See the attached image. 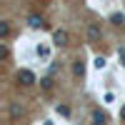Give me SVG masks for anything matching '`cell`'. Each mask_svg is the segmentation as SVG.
Segmentation results:
<instances>
[{
	"label": "cell",
	"mask_w": 125,
	"mask_h": 125,
	"mask_svg": "<svg viewBox=\"0 0 125 125\" xmlns=\"http://www.w3.org/2000/svg\"><path fill=\"white\" fill-rule=\"evenodd\" d=\"M85 38L90 40V43H95V40H100V38H103V30H100V25L90 23V25L85 28Z\"/></svg>",
	"instance_id": "cell-1"
},
{
	"label": "cell",
	"mask_w": 125,
	"mask_h": 125,
	"mask_svg": "<svg viewBox=\"0 0 125 125\" xmlns=\"http://www.w3.org/2000/svg\"><path fill=\"white\" fill-rule=\"evenodd\" d=\"M18 80L23 83V85H35V75H33L30 70H20V73H18Z\"/></svg>",
	"instance_id": "cell-2"
},
{
	"label": "cell",
	"mask_w": 125,
	"mask_h": 125,
	"mask_svg": "<svg viewBox=\"0 0 125 125\" xmlns=\"http://www.w3.org/2000/svg\"><path fill=\"white\" fill-rule=\"evenodd\" d=\"M53 40H55L58 45H65V43H68V30H55V33H53Z\"/></svg>",
	"instance_id": "cell-3"
},
{
	"label": "cell",
	"mask_w": 125,
	"mask_h": 125,
	"mask_svg": "<svg viewBox=\"0 0 125 125\" xmlns=\"http://www.w3.org/2000/svg\"><path fill=\"white\" fill-rule=\"evenodd\" d=\"M0 38H3V40L10 38V23H8V20H3V23H0Z\"/></svg>",
	"instance_id": "cell-4"
},
{
	"label": "cell",
	"mask_w": 125,
	"mask_h": 125,
	"mask_svg": "<svg viewBox=\"0 0 125 125\" xmlns=\"http://www.w3.org/2000/svg\"><path fill=\"white\" fill-rule=\"evenodd\" d=\"M28 25L30 28H43V18H40V15H30L28 18Z\"/></svg>",
	"instance_id": "cell-5"
},
{
	"label": "cell",
	"mask_w": 125,
	"mask_h": 125,
	"mask_svg": "<svg viewBox=\"0 0 125 125\" xmlns=\"http://www.w3.org/2000/svg\"><path fill=\"white\" fill-rule=\"evenodd\" d=\"M110 23H113V25H123V23H125V15H123V13H113V15H110Z\"/></svg>",
	"instance_id": "cell-6"
},
{
	"label": "cell",
	"mask_w": 125,
	"mask_h": 125,
	"mask_svg": "<svg viewBox=\"0 0 125 125\" xmlns=\"http://www.w3.org/2000/svg\"><path fill=\"white\" fill-rule=\"evenodd\" d=\"M73 73H75L78 78H83V73H85V65H83L80 60H75V65H73Z\"/></svg>",
	"instance_id": "cell-7"
},
{
	"label": "cell",
	"mask_w": 125,
	"mask_h": 125,
	"mask_svg": "<svg viewBox=\"0 0 125 125\" xmlns=\"http://www.w3.org/2000/svg\"><path fill=\"white\" fill-rule=\"evenodd\" d=\"M105 62H108L105 58H103V55H98V58H95V68H98V70H103V68H105Z\"/></svg>",
	"instance_id": "cell-8"
},
{
	"label": "cell",
	"mask_w": 125,
	"mask_h": 125,
	"mask_svg": "<svg viewBox=\"0 0 125 125\" xmlns=\"http://www.w3.org/2000/svg\"><path fill=\"white\" fill-rule=\"evenodd\" d=\"M10 115H13V118L23 115V108H20V105H13V108H10Z\"/></svg>",
	"instance_id": "cell-9"
},
{
	"label": "cell",
	"mask_w": 125,
	"mask_h": 125,
	"mask_svg": "<svg viewBox=\"0 0 125 125\" xmlns=\"http://www.w3.org/2000/svg\"><path fill=\"white\" fill-rule=\"evenodd\" d=\"M8 55H10V50H8V45L3 43V48H0V58H3V60H8Z\"/></svg>",
	"instance_id": "cell-10"
},
{
	"label": "cell",
	"mask_w": 125,
	"mask_h": 125,
	"mask_svg": "<svg viewBox=\"0 0 125 125\" xmlns=\"http://www.w3.org/2000/svg\"><path fill=\"white\" fill-rule=\"evenodd\" d=\"M40 83H43V88H45V90H50V88H53V80H50V78H43Z\"/></svg>",
	"instance_id": "cell-11"
},
{
	"label": "cell",
	"mask_w": 125,
	"mask_h": 125,
	"mask_svg": "<svg viewBox=\"0 0 125 125\" xmlns=\"http://www.w3.org/2000/svg\"><path fill=\"white\" fill-rule=\"evenodd\" d=\"M38 55H40V58H48V48L40 45V48H38Z\"/></svg>",
	"instance_id": "cell-12"
},
{
	"label": "cell",
	"mask_w": 125,
	"mask_h": 125,
	"mask_svg": "<svg viewBox=\"0 0 125 125\" xmlns=\"http://www.w3.org/2000/svg\"><path fill=\"white\" fill-rule=\"evenodd\" d=\"M55 110H58V113H60V115H70V110H68V108H65V105H58V108H55Z\"/></svg>",
	"instance_id": "cell-13"
},
{
	"label": "cell",
	"mask_w": 125,
	"mask_h": 125,
	"mask_svg": "<svg viewBox=\"0 0 125 125\" xmlns=\"http://www.w3.org/2000/svg\"><path fill=\"white\" fill-rule=\"evenodd\" d=\"M118 55H120V60H123V65H125V48H120V50H118Z\"/></svg>",
	"instance_id": "cell-14"
},
{
	"label": "cell",
	"mask_w": 125,
	"mask_h": 125,
	"mask_svg": "<svg viewBox=\"0 0 125 125\" xmlns=\"http://www.w3.org/2000/svg\"><path fill=\"white\" fill-rule=\"evenodd\" d=\"M120 120H125V105L120 108Z\"/></svg>",
	"instance_id": "cell-15"
},
{
	"label": "cell",
	"mask_w": 125,
	"mask_h": 125,
	"mask_svg": "<svg viewBox=\"0 0 125 125\" xmlns=\"http://www.w3.org/2000/svg\"><path fill=\"white\" fill-rule=\"evenodd\" d=\"M95 125H103V123H100V120H95Z\"/></svg>",
	"instance_id": "cell-16"
}]
</instances>
